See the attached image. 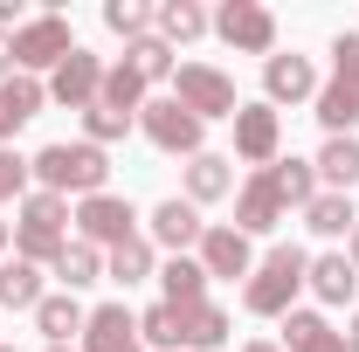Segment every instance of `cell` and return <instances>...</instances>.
Returning <instances> with one entry per match:
<instances>
[{
	"label": "cell",
	"instance_id": "16",
	"mask_svg": "<svg viewBox=\"0 0 359 352\" xmlns=\"http://www.w3.org/2000/svg\"><path fill=\"white\" fill-rule=\"evenodd\" d=\"M208 28H215V14H208L201 0H159V7H152V35H159L166 48H187V42H201Z\"/></svg>",
	"mask_w": 359,
	"mask_h": 352
},
{
	"label": "cell",
	"instance_id": "13",
	"mask_svg": "<svg viewBox=\"0 0 359 352\" xmlns=\"http://www.w3.org/2000/svg\"><path fill=\"white\" fill-rule=\"evenodd\" d=\"M318 97V69L311 55H269L263 62V104L276 111V104H311Z\"/></svg>",
	"mask_w": 359,
	"mask_h": 352
},
{
	"label": "cell",
	"instance_id": "18",
	"mask_svg": "<svg viewBox=\"0 0 359 352\" xmlns=\"http://www.w3.org/2000/svg\"><path fill=\"white\" fill-rule=\"evenodd\" d=\"M304 283H311V297H318V304H353V290H359V269L346 263V249H325V256H311Z\"/></svg>",
	"mask_w": 359,
	"mask_h": 352
},
{
	"label": "cell",
	"instance_id": "21",
	"mask_svg": "<svg viewBox=\"0 0 359 352\" xmlns=\"http://www.w3.org/2000/svg\"><path fill=\"white\" fill-rule=\"evenodd\" d=\"M228 332H235V318H228L215 297L194 304V311H180V352H215V346H228Z\"/></svg>",
	"mask_w": 359,
	"mask_h": 352
},
{
	"label": "cell",
	"instance_id": "14",
	"mask_svg": "<svg viewBox=\"0 0 359 352\" xmlns=\"http://www.w3.org/2000/svg\"><path fill=\"white\" fill-rule=\"evenodd\" d=\"M283 194L269 187V173H249L242 187H235V228L242 235H269V228H283Z\"/></svg>",
	"mask_w": 359,
	"mask_h": 352
},
{
	"label": "cell",
	"instance_id": "28",
	"mask_svg": "<svg viewBox=\"0 0 359 352\" xmlns=\"http://www.w3.org/2000/svg\"><path fill=\"white\" fill-rule=\"evenodd\" d=\"M304 228H311V235H325V242H346V235L359 228L353 194H318L311 208H304Z\"/></svg>",
	"mask_w": 359,
	"mask_h": 352
},
{
	"label": "cell",
	"instance_id": "31",
	"mask_svg": "<svg viewBox=\"0 0 359 352\" xmlns=\"http://www.w3.org/2000/svg\"><path fill=\"white\" fill-rule=\"evenodd\" d=\"M125 62H132L138 76H145V90H152V83H173V76H180L173 48L159 42V35H145V42H132V48H125Z\"/></svg>",
	"mask_w": 359,
	"mask_h": 352
},
{
	"label": "cell",
	"instance_id": "24",
	"mask_svg": "<svg viewBox=\"0 0 359 352\" xmlns=\"http://www.w3.org/2000/svg\"><path fill=\"white\" fill-rule=\"evenodd\" d=\"M42 290V263H21V256H0V311H35Z\"/></svg>",
	"mask_w": 359,
	"mask_h": 352
},
{
	"label": "cell",
	"instance_id": "12",
	"mask_svg": "<svg viewBox=\"0 0 359 352\" xmlns=\"http://www.w3.org/2000/svg\"><path fill=\"white\" fill-rule=\"evenodd\" d=\"M201 269H208V283H235V276H249L256 269V249H249V235L222 221V228H208L201 235Z\"/></svg>",
	"mask_w": 359,
	"mask_h": 352
},
{
	"label": "cell",
	"instance_id": "35",
	"mask_svg": "<svg viewBox=\"0 0 359 352\" xmlns=\"http://www.w3.org/2000/svg\"><path fill=\"white\" fill-rule=\"evenodd\" d=\"M28 159L21 152H0V201H28Z\"/></svg>",
	"mask_w": 359,
	"mask_h": 352
},
{
	"label": "cell",
	"instance_id": "20",
	"mask_svg": "<svg viewBox=\"0 0 359 352\" xmlns=\"http://www.w3.org/2000/svg\"><path fill=\"white\" fill-rule=\"evenodd\" d=\"M228 194H235V159H222V152L187 159V201H194V208H215Z\"/></svg>",
	"mask_w": 359,
	"mask_h": 352
},
{
	"label": "cell",
	"instance_id": "1",
	"mask_svg": "<svg viewBox=\"0 0 359 352\" xmlns=\"http://www.w3.org/2000/svg\"><path fill=\"white\" fill-rule=\"evenodd\" d=\"M28 173H35V187L42 194H76V201H90V194H111V159H104V145H90V138H76V145H42L35 159H28Z\"/></svg>",
	"mask_w": 359,
	"mask_h": 352
},
{
	"label": "cell",
	"instance_id": "44",
	"mask_svg": "<svg viewBox=\"0 0 359 352\" xmlns=\"http://www.w3.org/2000/svg\"><path fill=\"white\" fill-rule=\"evenodd\" d=\"M0 352H14V346H0Z\"/></svg>",
	"mask_w": 359,
	"mask_h": 352
},
{
	"label": "cell",
	"instance_id": "41",
	"mask_svg": "<svg viewBox=\"0 0 359 352\" xmlns=\"http://www.w3.org/2000/svg\"><path fill=\"white\" fill-rule=\"evenodd\" d=\"M242 352H283V346H269V339H249V346H242Z\"/></svg>",
	"mask_w": 359,
	"mask_h": 352
},
{
	"label": "cell",
	"instance_id": "39",
	"mask_svg": "<svg viewBox=\"0 0 359 352\" xmlns=\"http://www.w3.org/2000/svg\"><path fill=\"white\" fill-rule=\"evenodd\" d=\"M346 263L359 269V228H353V235H346Z\"/></svg>",
	"mask_w": 359,
	"mask_h": 352
},
{
	"label": "cell",
	"instance_id": "30",
	"mask_svg": "<svg viewBox=\"0 0 359 352\" xmlns=\"http://www.w3.org/2000/svg\"><path fill=\"white\" fill-rule=\"evenodd\" d=\"M97 104H111V111L138 118V111H145V76H138L132 62H104V90H97Z\"/></svg>",
	"mask_w": 359,
	"mask_h": 352
},
{
	"label": "cell",
	"instance_id": "10",
	"mask_svg": "<svg viewBox=\"0 0 359 352\" xmlns=\"http://www.w3.org/2000/svg\"><path fill=\"white\" fill-rule=\"evenodd\" d=\"M201 235H208V221L194 201H159L152 221H145V242L152 249H166V256H187V249H201Z\"/></svg>",
	"mask_w": 359,
	"mask_h": 352
},
{
	"label": "cell",
	"instance_id": "42",
	"mask_svg": "<svg viewBox=\"0 0 359 352\" xmlns=\"http://www.w3.org/2000/svg\"><path fill=\"white\" fill-rule=\"evenodd\" d=\"M7 242H14V221H0V256H7Z\"/></svg>",
	"mask_w": 359,
	"mask_h": 352
},
{
	"label": "cell",
	"instance_id": "6",
	"mask_svg": "<svg viewBox=\"0 0 359 352\" xmlns=\"http://www.w3.org/2000/svg\"><path fill=\"white\" fill-rule=\"evenodd\" d=\"M215 35H222L235 55H276V14H269L263 0H222V14H215Z\"/></svg>",
	"mask_w": 359,
	"mask_h": 352
},
{
	"label": "cell",
	"instance_id": "19",
	"mask_svg": "<svg viewBox=\"0 0 359 352\" xmlns=\"http://www.w3.org/2000/svg\"><path fill=\"white\" fill-rule=\"evenodd\" d=\"M283 352H353V346L325 311H290L283 318Z\"/></svg>",
	"mask_w": 359,
	"mask_h": 352
},
{
	"label": "cell",
	"instance_id": "7",
	"mask_svg": "<svg viewBox=\"0 0 359 352\" xmlns=\"http://www.w3.org/2000/svg\"><path fill=\"white\" fill-rule=\"evenodd\" d=\"M76 242H90V249H118V242H132L138 235V215H132V201H118V194H90V201H76Z\"/></svg>",
	"mask_w": 359,
	"mask_h": 352
},
{
	"label": "cell",
	"instance_id": "32",
	"mask_svg": "<svg viewBox=\"0 0 359 352\" xmlns=\"http://www.w3.org/2000/svg\"><path fill=\"white\" fill-rule=\"evenodd\" d=\"M104 28L125 35V48H132V42L152 35V7H145V0H104Z\"/></svg>",
	"mask_w": 359,
	"mask_h": 352
},
{
	"label": "cell",
	"instance_id": "38",
	"mask_svg": "<svg viewBox=\"0 0 359 352\" xmlns=\"http://www.w3.org/2000/svg\"><path fill=\"white\" fill-rule=\"evenodd\" d=\"M14 76V35H0V83Z\"/></svg>",
	"mask_w": 359,
	"mask_h": 352
},
{
	"label": "cell",
	"instance_id": "4",
	"mask_svg": "<svg viewBox=\"0 0 359 352\" xmlns=\"http://www.w3.org/2000/svg\"><path fill=\"white\" fill-rule=\"evenodd\" d=\"M138 132L152 138L159 152H173V159H201V152H208V145H201V138H208V125H201V118H194L180 97H145Z\"/></svg>",
	"mask_w": 359,
	"mask_h": 352
},
{
	"label": "cell",
	"instance_id": "37",
	"mask_svg": "<svg viewBox=\"0 0 359 352\" xmlns=\"http://www.w3.org/2000/svg\"><path fill=\"white\" fill-rule=\"evenodd\" d=\"M21 132V118H14V111H7V97H0V152H7V138Z\"/></svg>",
	"mask_w": 359,
	"mask_h": 352
},
{
	"label": "cell",
	"instance_id": "17",
	"mask_svg": "<svg viewBox=\"0 0 359 352\" xmlns=\"http://www.w3.org/2000/svg\"><path fill=\"white\" fill-rule=\"evenodd\" d=\"M311 111H318V125H325V138H353V125H359V83H353V76L318 83Z\"/></svg>",
	"mask_w": 359,
	"mask_h": 352
},
{
	"label": "cell",
	"instance_id": "8",
	"mask_svg": "<svg viewBox=\"0 0 359 352\" xmlns=\"http://www.w3.org/2000/svg\"><path fill=\"white\" fill-rule=\"evenodd\" d=\"M235 159L242 166H276L283 159V111H269V104H242L235 111Z\"/></svg>",
	"mask_w": 359,
	"mask_h": 352
},
{
	"label": "cell",
	"instance_id": "27",
	"mask_svg": "<svg viewBox=\"0 0 359 352\" xmlns=\"http://www.w3.org/2000/svg\"><path fill=\"white\" fill-rule=\"evenodd\" d=\"M311 166H318V187H325V194H346L359 180V138H325Z\"/></svg>",
	"mask_w": 359,
	"mask_h": 352
},
{
	"label": "cell",
	"instance_id": "25",
	"mask_svg": "<svg viewBox=\"0 0 359 352\" xmlns=\"http://www.w3.org/2000/svg\"><path fill=\"white\" fill-rule=\"evenodd\" d=\"M104 276L125 283V290H132V283H152V276H159V249H152L145 235H132V242H118V249L104 256Z\"/></svg>",
	"mask_w": 359,
	"mask_h": 352
},
{
	"label": "cell",
	"instance_id": "9",
	"mask_svg": "<svg viewBox=\"0 0 359 352\" xmlns=\"http://www.w3.org/2000/svg\"><path fill=\"white\" fill-rule=\"evenodd\" d=\"M69 48H76L69 21H62V14H35V21H21V35H14V69H21V76H35V69H55Z\"/></svg>",
	"mask_w": 359,
	"mask_h": 352
},
{
	"label": "cell",
	"instance_id": "3",
	"mask_svg": "<svg viewBox=\"0 0 359 352\" xmlns=\"http://www.w3.org/2000/svg\"><path fill=\"white\" fill-rule=\"evenodd\" d=\"M62 242H69V201L35 187V194L21 201V221H14V256H21V263H55Z\"/></svg>",
	"mask_w": 359,
	"mask_h": 352
},
{
	"label": "cell",
	"instance_id": "23",
	"mask_svg": "<svg viewBox=\"0 0 359 352\" xmlns=\"http://www.w3.org/2000/svg\"><path fill=\"white\" fill-rule=\"evenodd\" d=\"M159 290H166L173 311L208 304V269H201V256H166V263H159Z\"/></svg>",
	"mask_w": 359,
	"mask_h": 352
},
{
	"label": "cell",
	"instance_id": "2",
	"mask_svg": "<svg viewBox=\"0 0 359 352\" xmlns=\"http://www.w3.org/2000/svg\"><path fill=\"white\" fill-rule=\"evenodd\" d=\"M304 269H311V256H304L297 242H276L263 263L249 269L242 311H249V318H290V311H297V290H304Z\"/></svg>",
	"mask_w": 359,
	"mask_h": 352
},
{
	"label": "cell",
	"instance_id": "29",
	"mask_svg": "<svg viewBox=\"0 0 359 352\" xmlns=\"http://www.w3.org/2000/svg\"><path fill=\"white\" fill-rule=\"evenodd\" d=\"M55 276H62V290L76 297V290H90V283H104V249H90V242H62V256H55Z\"/></svg>",
	"mask_w": 359,
	"mask_h": 352
},
{
	"label": "cell",
	"instance_id": "40",
	"mask_svg": "<svg viewBox=\"0 0 359 352\" xmlns=\"http://www.w3.org/2000/svg\"><path fill=\"white\" fill-rule=\"evenodd\" d=\"M346 346H353V352H359V311H353V325H346Z\"/></svg>",
	"mask_w": 359,
	"mask_h": 352
},
{
	"label": "cell",
	"instance_id": "34",
	"mask_svg": "<svg viewBox=\"0 0 359 352\" xmlns=\"http://www.w3.org/2000/svg\"><path fill=\"white\" fill-rule=\"evenodd\" d=\"M132 125H138V118L111 111V104H90V111H83V138H90V145H111V138H125Z\"/></svg>",
	"mask_w": 359,
	"mask_h": 352
},
{
	"label": "cell",
	"instance_id": "26",
	"mask_svg": "<svg viewBox=\"0 0 359 352\" xmlns=\"http://www.w3.org/2000/svg\"><path fill=\"white\" fill-rule=\"evenodd\" d=\"M263 173H269V187L283 194V208H297V215H304L318 194H325V187H318V166H311V159H276V166H263Z\"/></svg>",
	"mask_w": 359,
	"mask_h": 352
},
{
	"label": "cell",
	"instance_id": "15",
	"mask_svg": "<svg viewBox=\"0 0 359 352\" xmlns=\"http://www.w3.org/2000/svg\"><path fill=\"white\" fill-rule=\"evenodd\" d=\"M83 352H145L138 339V311L132 304H97L83 325Z\"/></svg>",
	"mask_w": 359,
	"mask_h": 352
},
{
	"label": "cell",
	"instance_id": "43",
	"mask_svg": "<svg viewBox=\"0 0 359 352\" xmlns=\"http://www.w3.org/2000/svg\"><path fill=\"white\" fill-rule=\"evenodd\" d=\"M48 352H69V346H48Z\"/></svg>",
	"mask_w": 359,
	"mask_h": 352
},
{
	"label": "cell",
	"instance_id": "11",
	"mask_svg": "<svg viewBox=\"0 0 359 352\" xmlns=\"http://www.w3.org/2000/svg\"><path fill=\"white\" fill-rule=\"evenodd\" d=\"M97 90H104V62H97L90 48H69V55L48 69V97H55V104H69V111H90V104H97Z\"/></svg>",
	"mask_w": 359,
	"mask_h": 352
},
{
	"label": "cell",
	"instance_id": "22",
	"mask_svg": "<svg viewBox=\"0 0 359 352\" xmlns=\"http://www.w3.org/2000/svg\"><path fill=\"white\" fill-rule=\"evenodd\" d=\"M83 325H90V311L69 297V290H48L42 304H35V332H42L48 346H69V339H83Z\"/></svg>",
	"mask_w": 359,
	"mask_h": 352
},
{
	"label": "cell",
	"instance_id": "33",
	"mask_svg": "<svg viewBox=\"0 0 359 352\" xmlns=\"http://www.w3.org/2000/svg\"><path fill=\"white\" fill-rule=\"evenodd\" d=\"M138 339L145 346H159V352H180V311L159 297L152 311H138Z\"/></svg>",
	"mask_w": 359,
	"mask_h": 352
},
{
	"label": "cell",
	"instance_id": "5",
	"mask_svg": "<svg viewBox=\"0 0 359 352\" xmlns=\"http://www.w3.org/2000/svg\"><path fill=\"white\" fill-rule=\"evenodd\" d=\"M173 97L194 111V118H201V125H215V118H228V125H235V111H242V97H235V76H222L215 62H180Z\"/></svg>",
	"mask_w": 359,
	"mask_h": 352
},
{
	"label": "cell",
	"instance_id": "36",
	"mask_svg": "<svg viewBox=\"0 0 359 352\" xmlns=\"http://www.w3.org/2000/svg\"><path fill=\"white\" fill-rule=\"evenodd\" d=\"M325 55H332V76H353V83H359V28L332 35V48H325Z\"/></svg>",
	"mask_w": 359,
	"mask_h": 352
}]
</instances>
